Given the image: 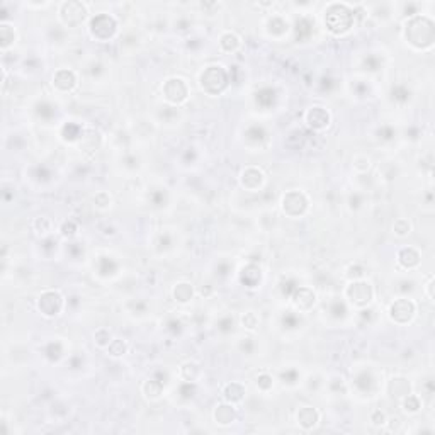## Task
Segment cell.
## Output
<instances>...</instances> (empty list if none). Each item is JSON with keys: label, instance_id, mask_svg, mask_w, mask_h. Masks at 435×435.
<instances>
[{"label": "cell", "instance_id": "cell-2", "mask_svg": "<svg viewBox=\"0 0 435 435\" xmlns=\"http://www.w3.org/2000/svg\"><path fill=\"white\" fill-rule=\"evenodd\" d=\"M114 31H116V22H114L113 17L106 16V14H100V16L91 21V33L94 38L102 41L109 39Z\"/></svg>", "mask_w": 435, "mask_h": 435}, {"label": "cell", "instance_id": "cell-1", "mask_svg": "<svg viewBox=\"0 0 435 435\" xmlns=\"http://www.w3.org/2000/svg\"><path fill=\"white\" fill-rule=\"evenodd\" d=\"M354 21V12L345 3H330L325 16V24L335 35L349 31Z\"/></svg>", "mask_w": 435, "mask_h": 435}]
</instances>
